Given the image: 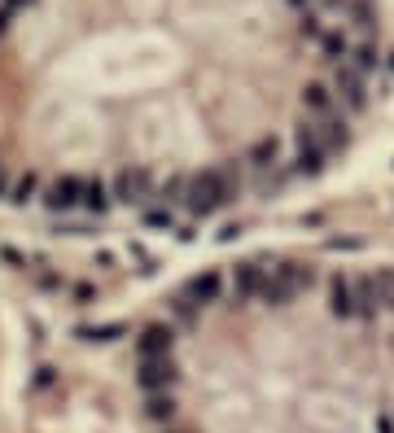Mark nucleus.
<instances>
[{"instance_id":"19","label":"nucleus","mask_w":394,"mask_h":433,"mask_svg":"<svg viewBox=\"0 0 394 433\" xmlns=\"http://www.w3.org/2000/svg\"><path fill=\"white\" fill-rule=\"evenodd\" d=\"M118 333H123L118 324H110V329H83V337H88V342H114Z\"/></svg>"},{"instance_id":"12","label":"nucleus","mask_w":394,"mask_h":433,"mask_svg":"<svg viewBox=\"0 0 394 433\" xmlns=\"http://www.w3.org/2000/svg\"><path fill=\"white\" fill-rule=\"evenodd\" d=\"M320 48H325V57H329L333 66L351 57V40H346V31H342V27H329V31H320Z\"/></svg>"},{"instance_id":"10","label":"nucleus","mask_w":394,"mask_h":433,"mask_svg":"<svg viewBox=\"0 0 394 433\" xmlns=\"http://www.w3.org/2000/svg\"><path fill=\"white\" fill-rule=\"evenodd\" d=\"M338 105H342L338 92L325 88V83H311V88L303 92V110L311 114V118H333V114H338Z\"/></svg>"},{"instance_id":"9","label":"nucleus","mask_w":394,"mask_h":433,"mask_svg":"<svg viewBox=\"0 0 394 433\" xmlns=\"http://www.w3.org/2000/svg\"><path fill=\"white\" fill-rule=\"evenodd\" d=\"M136 351H140V359H153V355H171V351H175V333H171V324H149V329L140 333Z\"/></svg>"},{"instance_id":"1","label":"nucleus","mask_w":394,"mask_h":433,"mask_svg":"<svg viewBox=\"0 0 394 433\" xmlns=\"http://www.w3.org/2000/svg\"><path fill=\"white\" fill-rule=\"evenodd\" d=\"M377 298L368 276H351V271H333L329 276V315L333 320H373L377 315Z\"/></svg>"},{"instance_id":"6","label":"nucleus","mask_w":394,"mask_h":433,"mask_svg":"<svg viewBox=\"0 0 394 433\" xmlns=\"http://www.w3.org/2000/svg\"><path fill=\"white\" fill-rule=\"evenodd\" d=\"M149 197H158V192H153L149 171H118V179H114V201H123V206H140V201H149Z\"/></svg>"},{"instance_id":"23","label":"nucleus","mask_w":394,"mask_h":433,"mask_svg":"<svg viewBox=\"0 0 394 433\" xmlns=\"http://www.w3.org/2000/svg\"><path fill=\"white\" fill-rule=\"evenodd\" d=\"M171 433H180V429H171Z\"/></svg>"},{"instance_id":"8","label":"nucleus","mask_w":394,"mask_h":433,"mask_svg":"<svg viewBox=\"0 0 394 433\" xmlns=\"http://www.w3.org/2000/svg\"><path fill=\"white\" fill-rule=\"evenodd\" d=\"M219 293H223V276H219V271H201V276H193V280H188V289H184V298H188L193 307L219 302Z\"/></svg>"},{"instance_id":"17","label":"nucleus","mask_w":394,"mask_h":433,"mask_svg":"<svg viewBox=\"0 0 394 433\" xmlns=\"http://www.w3.org/2000/svg\"><path fill=\"white\" fill-rule=\"evenodd\" d=\"M250 162H254L259 171H267V166H276V162H281V144L272 140V136H267V140H259L254 149H250Z\"/></svg>"},{"instance_id":"21","label":"nucleus","mask_w":394,"mask_h":433,"mask_svg":"<svg viewBox=\"0 0 394 433\" xmlns=\"http://www.w3.org/2000/svg\"><path fill=\"white\" fill-rule=\"evenodd\" d=\"M289 5H294V9H311L316 0H289Z\"/></svg>"},{"instance_id":"5","label":"nucleus","mask_w":394,"mask_h":433,"mask_svg":"<svg viewBox=\"0 0 394 433\" xmlns=\"http://www.w3.org/2000/svg\"><path fill=\"white\" fill-rule=\"evenodd\" d=\"M338 101L351 114H360L368 105V75H360L351 62H338Z\"/></svg>"},{"instance_id":"16","label":"nucleus","mask_w":394,"mask_h":433,"mask_svg":"<svg viewBox=\"0 0 394 433\" xmlns=\"http://www.w3.org/2000/svg\"><path fill=\"white\" fill-rule=\"evenodd\" d=\"M360 75H373V70L381 66V53H377V44H360V48H351V57H346Z\"/></svg>"},{"instance_id":"15","label":"nucleus","mask_w":394,"mask_h":433,"mask_svg":"<svg viewBox=\"0 0 394 433\" xmlns=\"http://www.w3.org/2000/svg\"><path fill=\"white\" fill-rule=\"evenodd\" d=\"M79 210H92V214L110 210V192H105L101 179H88V184H83V201H79Z\"/></svg>"},{"instance_id":"11","label":"nucleus","mask_w":394,"mask_h":433,"mask_svg":"<svg viewBox=\"0 0 394 433\" xmlns=\"http://www.w3.org/2000/svg\"><path fill=\"white\" fill-rule=\"evenodd\" d=\"M263 280H267V267H259V263H241V267L232 271V293H237V302H241V298H259Z\"/></svg>"},{"instance_id":"4","label":"nucleus","mask_w":394,"mask_h":433,"mask_svg":"<svg viewBox=\"0 0 394 433\" xmlns=\"http://www.w3.org/2000/svg\"><path fill=\"white\" fill-rule=\"evenodd\" d=\"M136 381H140V390H145V394H158V390H175L180 372H175L171 355H153V359H140Z\"/></svg>"},{"instance_id":"14","label":"nucleus","mask_w":394,"mask_h":433,"mask_svg":"<svg viewBox=\"0 0 394 433\" xmlns=\"http://www.w3.org/2000/svg\"><path fill=\"white\" fill-rule=\"evenodd\" d=\"M145 416H149V420H158V425H166V420H175V399H171V390H158V394H149V403H145Z\"/></svg>"},{"instance_id":"7","label":"nucleus","mask_w":394,"mask_h":433,"mask_svg":"<svg viewBox=\"0 0 394 433\" xmlns=\"http://www.w3.org/2000/svg\"><path fill=\"white\" fill-rule=\"evenodd\" d=\"M44 206L49 210H75L79 201H83V179H75V175H62V179H53L49 188H44Z\"/></svg>"},{"instance_id":"3","label":"nucleus","mask_w":394,"mask_h":433,"mask_svg":"<svg viewBox=\"0 0 394 433\" xmlns=\"http://www.w3.org/2000/svg\"><path fill=\"white\" fill-rule=\"evenodd\" d=\"M311 285V267H298V263H281V267H267V280L259 289V302L267 307H289L298 298V289Z\"/></svg>"},{"instance_id":"2","label":"nucleus","mask_w":394,"mask_h":433,"mask_svg":"<svg viewBox=\"0 0 394 433\" xmlns=\"http://www.w3.org/2000/svg\"><path fill=\"white\" fill-rule=\"evenodd\" d=\"M228 197H232V184L223 171H201L197 179L184 184V210L188 214H215V210L228 206Z\"/></svg>"},{"instance_id":"22","label":"nucleus","mask_w":394,"mask_h":433,"mask_svg":"<svg viewBox=\"0 0 394 433\" xmlns=\"http://www.w3.org/2000/svg\"><path fill=\"white\" fill-rule=\"evenodd\" d=\"M0 192H5V171H0Z\"/></svg>"},{"instance_id":"13","label":"nucleus","mask_w":394,"mask_h":433,"mask_svg":"<svg viewBox=\"0 0 394 433\" xmlns=\"http://www.w3.org/2000/svg\"><path fill=\"white\" fill-rule=\"evenodd\" d=\"M368 285H373V298L381 311H394V267H377L368 276Z\"/></svg>"},{"instance_id":"18","label":"nucleus","mask_w":394,"mask_h":433,"mask_svg":"<svg viewBox=\"0 0 394 433\" xmlns=\"http://www.w3.org/2000/svg\"><path fill=\"white\" fill-rule=\"evenodd\" d=\"M35 188H40V184H35V175H22L18 184H14V192H9V201H18V206H22V201L35 197Z\"/></svg>"},{"instance_id":"20","label":"nucleus","mask_w":394,"mask_h":433,"mask_svg":"<svg viewBox=\"0 0 394 433\" xmlns=\"http://www.w3.org/2000/svg\"><path fill=\"white\" fill-rule=\"evenodd\" d=\"M149 223H153V227H171V210H158V214H149Z\"/></svg>"}]
</instances>
